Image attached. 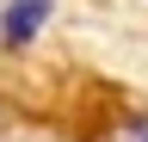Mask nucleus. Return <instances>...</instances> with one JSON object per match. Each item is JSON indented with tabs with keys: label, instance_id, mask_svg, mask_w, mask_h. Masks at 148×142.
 <instances>
[{
	"label": "nucleus",
	"instance_id": "1",
	"mask_svg": "<svg viewBox=\"0 0 148 142\" xmlns=\"http://www.w3.org/2000/svg\"><path fill=\"white\" fill-rule=\"evenodd\" d=\"M43 19H49V0H6V19H0V31H6L12 43H25Z\"/></svg>",
	"mask_w": 148,
	"mask_h": 142
},
{
	"label": "nucleus",
	"instance_id": "2",
	"mask_svg": "<svg viewBox=\"0 0 148 142\" xmlns=\"http://www.w3.org/2000/svg\"><path fill=\"white\" fill-rule=\"evenodd\" d=\"M123 142H148V117H142V123H130V130H123Z\"/></svg>",
	"mask_w": 148,
	"mask_h": 142
}]
</instances>
